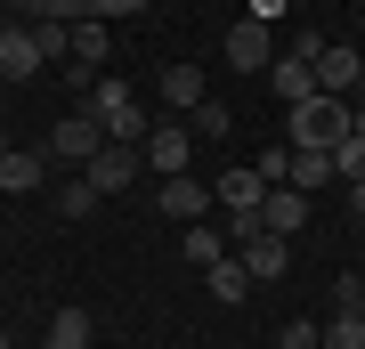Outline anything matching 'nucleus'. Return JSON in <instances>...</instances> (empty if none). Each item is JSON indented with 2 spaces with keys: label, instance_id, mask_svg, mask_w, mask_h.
<instances>
[{
  "label": "nucleus",
  "instance_id": "obj_1",
  "mask_svg": "<svg viewBox=\"0 0 365 349\" xmlns=\"http://www.w3.org/2000/svg\"><path fill=\"white\" fill-rule=\"evenodd\" d=\"M349 138V98H300L292 106V146H341Z\"/></svg>",
  "mask_w": 365,
  "mask_h": 349
},
{
  "label": "nucleus",
  "instance_id": "obj_2",
  "mask_svg": "<svg viewBox=\"0 0 365 349\" xmlns=\"http://www.w3.org/2000/svg\"><path fill=\"white\" fill-rule=\"evenodd\" d=\"M41 57H57L49 41H41V25H16L9 16V25H0V81H33Z\"/></svg>",
  "mask_w": 365,
  "mask_h": 349
},
{
  "label": "nucleus",
  "instance_id": "obj_3",
  "mask_svg": "<svg viewBox=\"0 0 365 349\" xmlns=\"http://www.w3.org/2000/svg\"><path fill=\"white\" fill-rule=\"evenodd\" d=\"M138 155H146V171H155V179H179L187 155H195V130H187V122H155Z\"/></svg>",
  "mask_w": 365,
  "mask_h": 349
},
{
  "label": "nucleus",
  "instance_id": "obj_4",
  "mask_svg": "<svg viewBox=\"0 0 365 349\" xmlns=\"http://www.w3.org/2000/svg\"><path fill=\"white\" fill-rule=\"evenodd\" d=\"M227 65H235V74H268V65H276V33L260 25V16H235V25H227Z\"/></svg>",
  "mask_w": 365,
  "mask_h": 349
},
{
  "label": "nucleus",
  "instance_id": "obj_5",
  "mask_svg": "<svg viewBox=\"0 0 365 349\" xmlns=\"http://www.w3.org/2000/svg\"><path fill=\"white\" fill-rule=\"evenodd\" d=\"M138 171H146V155H138V146H114V138H106V146H98V155H90V163H81V179H90L98 195H122V187H130V179H138Z\"/></svg>",
  "mask_w": 365,
  "mask_h": 349
},
{
  "label": "nucleus",
  "instance_id": "obj_6",
  "mask_svg": "<svg viewBox=\"0 0 365 349\" xmlns=\"http://www.w3.org/2000/svg\"><path fill=\"white\" fill-rule=\"evenodd\" d=\"M235 260H244V276H252V285H276V276H284L292 268V236H244V244H235Z\"/></svg>",
  "mask_w": 365,
  "mask_h": 349
},
{
  "label": "nucleus",
  "instance_id": "obj_7",
  "mask_svg": "<svg viewBox=\"0 0 365 349\" xmlns=\"http://www.w3.org/2000/svg\"><path fill=\"white\" fill-rule=\"evenodd\" d=\"M98 146H106V122L90 114V106H81V114H66V122L49 130V155H57V163H90Z\"/></svg>",
  "mask_w": 365,
  "mask_h": 349
},
{
  "label": "nucleus",
  "instance_id": "obj_8",
  "mask_svg": "<svg viewBox=\"0 0 365 349\" xmlns=\"http://www.w3.org/2000/svg\"><path fill=\"white\" fill-rule=\"evenodd\" d=\"M357 81H365V49L325 41V49H317V90H325V98H357Z\"/></svg>",
  "mask_w": 365,
  "mask_h": 349
},
{
  "label": "nucleus",
  "instance_id": "obj_9",
  "mask_svg": "<svg viewBox=\"0 0 365 349\" xmlns=\"http://www.w3.org/2000/svg\"><path fill=\"white\" fill-rule=\"evenodd\" d=\"M268 90L284 98V106L317 98V57H309V49H276V65H268Z\"/></svg>",
  "mask_w": 365,
  "mask_h": 349
},
{
  "label": "nucleus",
  "instance_id": "obj_10",
  "mask_svg": "<svg viewBox=\"0 0 365 349\" xmlns=\"http://www.w3.org/2000/svg\"><path fill=\"white\" fill-rule=\"evenodd\" d=\"M211 203H220V195H211L203 179H187V171H179V179H163V220H179V228H187V220H203Z\"/></svg>",
  "mask_w": 365,
  "mask_h": 349
},
{
  "label": "nucleus",
  "instance_id": "obj_11",
  "mask_svg": "<svg viewBox=\"0 0 365 349\" xmlns=\"http://www.w3.org/2000/svg\"><path fill=\"white\" fill-rule=\"evenodd\" d=\"M260 228H268V236H300V228H309V195H300V187H268Z\"/></svg>",
  "mask_w": 365,
  "mask_h": 349
},
{
  "label": "nucleus",
  "instance_id": "obj_12",
  "mask_svg": "<svg viewBox=\"0 0 365 349\" xmlns=\"http://www.w3.org/2000/svg\"><path fill=\"white\" fill-rule=\"evenodd\" d=\"M203 98H211L203 65H163V106H170V114H195Z\"/></svg>",
  "mask_w": 365,
  "mask_h": 349
},
{
  "label": "nucleus",
  "instance_id": "obj_13",
  "mask_svg": "<svg viewBox=\"0 0 365 349\" xmlns=\"http://www.w3.org/2000/svg\"><path fill=\"white\" fill-rule=\"evenodd\" d=\"M211 195H220L235 220H244V211H260V203H268V179H260V171H227V179L211 187Z\"/></svg>",
  "mask_w": 365,
  "mask_h": 349
},
{
  "label": "nucleus",
  "instance_id": "obj_14",
  "mask_svg": "<svg viewBox=\"0 0 365 349\" xmlns=\"http://www.w3.org/2000/svg\"><path fill=\"white\" fill-rule=\"evenodd\" d=\"M333 179V146H292V179L284 187H300V195H317Z\"/></svg>",
  "mask_w": 365,
  "mask_h": 349
},
{
  "label": "nucleus",
  "instance_id": "obj_15",
  "mask_svg": "<svg viewBox=\"0 0 365 349\" xmlns=\"http://www.w3.org/2000/svg\"><path fill=\"white\" fill-rule=\"evenodd\" d=\"M179 252H187V268H220V260H227V236H220V228H203V220H187Z\"/></svg>",
  "mask_w": 365,
  "mask_h": 349
},
{
  "label": "nucleus",
  "instance_id": "obj_16",
  "mask_svg": "<svg viewBox=\"0 0 365 349\" xmlns=\"http://www.w3.org/2000/svg\"><path fill=\"white\" fill-rule=\"evenodd\" d=\"M41 187V155L33 146H9V155H0V195H33Z\"/></svg>",
  "mask_w": 365,
  "mask_h": 349
},
{
  "label": "nucleus",
  "instance_id": "obj_17",
  "mask_svg": "<svg viewBox=\"0 0 365 349\" xmlns=\"http://www.w3.org/2000/svg\"><path fill=\"white\" fill-rule=\"evenodd\" d=\"M106 49H114V41H106V16H81V25H73V65H90V74H98V65H106Z\"/></svg>",
  "mask_w": 365,
  "mask_h": 349
},
{
  "label": "nucleus",
  "instance_id": "obj_18",
  "mask_svg": "<svg viewBox=\"0 0 365 349\" xmlns=\"http://www.w3.org/2000/svg\"><path fill=\"white\" fill-rule=\"evenodd\" d=\"M49 349H98L90 309H57V317H49Z\"/></svg>",
  "mask_w": 365,
  "mask_h": 349
},
{
  "label": "nucleus",
  "instance_id": "obj_19",
  "mask_svg": "<svg viewBox=\"0 0 365 349\" xmlns=\"http://www.w3.org/2000/svg\"><path fill=\"white\" fill-rule=\"evenodd\" d=\"M203 285H211V300H244L252 276H244V260H220V268H203Z\"/></svg>",
  "mask_w": 365,
  "mask_h": 349
},
{
  "label": "nucleus",
  "instance_id": "obj_20",
  "mask_svg": "<svg viewBox=\"0 0 365 349\" xmlns=\"http://www.w3.org/2000/svg\"><path fill=\"white\" fill-rule=\"evenodd\" d=\"M81 16H90V0H33L25 25H81Z\"/></svg>",
  "mask_w": 365,
  "mask_h": 349
},
{
  "label": "nucleus",
  "instance_id": "obj_21",
  "mask_svg": "<svg viewBox=\"0 0 365 349\" xmlns=\"http://www.w3.org/2000/svg\"><path fill=\"white\" fill-rule=\"evenodd\" d=\"M98 203H106V195H98L90 179H66V187H57V211H66V220H90Z\"/></svg>",
  "mask_w": 365,
  "mask_h": 349
},
{
  "label": "nucleus",
  "instance_id": "obj_22",
  "mask_svg": "<svg viewBox=\"0 0 365 349\" xmlns=\"http://www.w3.org/2000/svg\"><path fill=\"white\" fill-rule=\"evenodd\" d=\"M122 106H130V81H114V74L90 81V114H98V122H106V114H122Z\"/></svg>",
  "mask_w": 365,
  "mask_h": 349
},
{
  "label": "nucleus",
  "instance_id": "obj_23",
  "mask_svg": "<svg viewBox=\"0 0 365 349\" xmlns=\"http://www.w3.org/2000/svg\"><path fill=\"white\" fill-rule=\"evenodd\" d=\"M333 179H349V187L365 179V138H357V130H349V138L333 146Z\"/></svg>",
  "mask_w": 365,
  "mask_h": 349
},
{
  "label": "nucleus",
  "instance_id": "obj_24",
  "mask_svg": "<svg viewBox=\"0 0 365 349\" xmlns=\"http://www.w3.org/2000/svg\"><path fill=\"white\" fill-rule=\"evenodd\" d=\"M227 122H235V114H227V106H220V98H203V106H195V114H187V130H195V138H220V130H227Z\"/></svg>",
  "mask_w": 365,
  "mask_h": 349
},
{
  "label": "nucleus",
  "instance_id": "obj_25",
  "mask_svg": "<svg viewBox=\"0 0 365 349\" xmlns=\"http://www.w3.org/2000/svg\"><path fill=\"white\" fill-rule=\"evenodd\" d=\"M325 349H365V317H349V309H341V317L325 325Z\"/></svg>",
  "mask_w": 365,
  "mask_h": 349
},
{
  "label": "nucleus",
  "instance_id": "obj_26",
  "mask_svg": "<svg viewBox=\"0 0 365 349\" xmlns=\"http://www.w3.org/2000/svg\"><path fill=\"white\" fill-rule=\"evenodd\" d=\"M276 349H325V325H309V317H292L284 333H276Z\"/></svg>",
  "mask_w": 365,
  "mask_h": 349
},
{
  "label": "nucleus",
  "instance_id": "obj_27",
  "mask_svg": "<svg viewBox=\"0 0 365 349\" xmlns=\"http://www.w3.org/2000/svg\"><path fill=\"white\" fill-rule=\"evenodd\" d=\"M252 171H260V179H268V187H284V179H292V146H268V155H260V163H252Z\"/></svg>",
  "mask_w": 365,
  "mask_h": 349
},
{
  "label": "nucleus",
  "instance_id": "obj_28",
  "mask_svg": "<svg viewBox=\"0 0 365 349\" xmlns=\"http://www.w3.org/2000/svg\"><path fill=\"white\" fill-rule=\"evenodd\" d=\"M365 300V276H333V309H357Z\"/></svg>",
  "mask_w": 365,
  "mask_h": 349
},
{
  "label": "nucleus",
  "instance_id": "obj_29",
  "mask_svg": "<svg viewBox=\"0 0 365 349\" xmlns=\"http://www.w3.org/2000/svg\"><path fill=\"white\" fill-rule=\"evenodd\" d=\"M146 0H90V16H138Z\"/></svg>",
  "mask_w": 365,
  "mask_h": 349
},
{
  "label": "nucleus",
  "instance_id": "obj_30",
  "mask_svg": "<svg viewBox=\"0 0 365 349\" xmlns=\"http://www.w3.org/2000/svg\"><path fill=\"white\" fill-rule=\"evenodd\" d=\"M244 16H260V25H276V16H284V0H252Z\"/></svg>",
  "mask_w": 365,
  "mask_h": 349
},
{
  "label": "nucleus",
  "instance_id": "obj_31",
  "mask_svg": "<svg viewBox=\"0 0 365 349\" xmlns=\"http://www.w3.org/2000/svg\"><path fill=\"white\" fill-rule=\"evenodd\" d=\"M349 130L365 138V81H357V98H349Z\"/></svg>",
  "mask_w": 365,
  "mask_h": 349
},
{
  "label": "nucleus",
  "instance_id": "obj_32",
  "mask_svg": "<svg viewBox=\"0 0 365 349\" xmlns=\"http://www.w3.org/2000/svg\"><path fill=\"white\" fill-rule=\"evenodd\" d=\"M349 211H357V220H365V179H357V187H349Z\"/></svg>",
  "mask_w": 365,
  "mask_h": 349
},
{
  "label": "nucleus",
  "instance_id": "obj_33",
  "mask_svg": "<svg viewBox=\"0 0 365 349\" xmlns=\"http://www.w3.org/2000/svg\"><path fill=\"white\" fill-rule=\"evenodd\" d=\"M0 349H16V341H9V333H0Z\"/></svg>",
  "mask_w": 365,
  "mask_h": 349
},
{
  "label": "nucleus",
  "instance_id": "obj_34",
  "mask_svg": "<svg viewBox=\"0 0 365 349\" xmlns=\"http://www.w3.org/2000/svg\"><path fill=\"white\" fill-rule=\"evenodd\" d=\"M349 317H365V300H357V309H349Z\"/></svg>",
  "mask_w": 365,
  "mask_h": 349
},
{
  "label": "nucleus",
  "instance_id": "obj_35",
  "mask_svg": "<svg viewBox=\"0 0 365 349\" xmlns=\"http://www.w3.org/2000/svg\"><path fill=\"white\" fill-rule=\"evenodd\" d=\"M0 155H9V138H0Z\"/></svg>",
  "mask_w": 365,
  "mask_h": 349
},
{
  "label": "nucleus",
  "instance_id": "obj_36",
  "mask_svg": "<svg viewBox=\"0 0 365 349\" xmlns=\"http://www.w3.org/2000/svg\"><path fill=\"white\" fill-rule=\"evenodd\" d=\"M357 25H365V9H357Z\"/></svg>",
  "mask_w": 365,
  "mask_h": 349
},
{
  "label": "nucleus",
  "instance_id": "obj_37",
  "mask_svg": "<svg viewBox=\"0 0 365 349\" xmlns=\"http://www.w3.org/2000/svg\"><path fill=\"white\" fill-rule=\"evenodd\" d=\"M41 349H49V341H41Z\"/></svg>",
  "mask_w": 365,
  "mask_h": 349
},
{
  "label": "nucleus",
  "instance_id": "obj_38",
  "mask_svg": "<svg viewBox=\"0 0 365 349\" xmlns=\"http://www.w3.org/2000/svg\"><path fill=\"white\" fill-rule=\"evenodd\" d=\"M357 9H365V0H357Z\"/></svg>",
  "mask_w": 365,
  "mask_h": 349
}]
</instances>
